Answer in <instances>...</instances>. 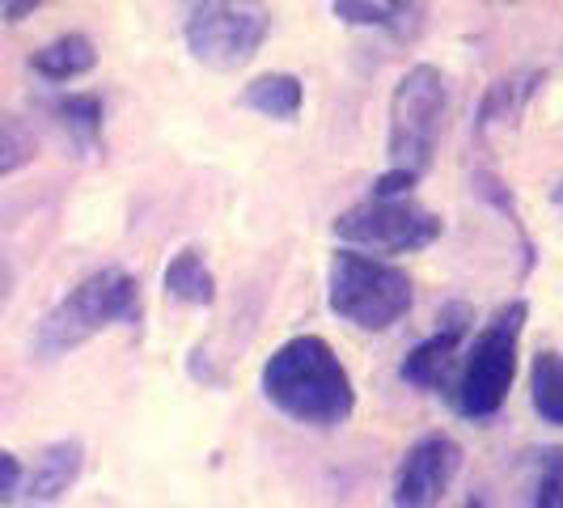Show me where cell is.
<instances>
[{"label":"cell","mask_w":563,"mask_h":508,"mask_svg":"<svg viewBox=\"0 0 563 508\" xmlns=\"http://www.w3.org/2000/svg\"><path fill=\"white\" fill-rule=\"evenodd\" d=\"M4 292H9V267L0 263V301H4Z\"/></svg>","instance_id":"603a6c76"},{"label":"cell","mask_w":563,"mask_h":508,"mask_svg":"<svg viewBox=\"0 0 563 508\" xmlns=\"http://www.w3.org/2000/svg\"><path fill=\"white\" fill-rule=\"evenodd\" d=\"M34 153H38L34 128L22 123V119H13V114H0V178H9L22 166H30Z\"/></svg>","instance_id":"e0dca14e"},{"label":"cell","mask_w":563,"mask_h":508,"mask_svg":"<svg viewBox=\"0 0 563 508\" xmlns=\"http://www.w3.org/2000/svg\"><path fill=\"white\" fill-rule=\"evenodd\" d=\"M530 508H563V450L542 453V466H538V487H534V505Z\"/></svg>","instance_id":"d6986e66"},{"label":"cell","mask_w":563,"mask_h":508,"mask_svg":"<svg viewBox=\"0 0 563 508\" xmlns=\"http://www.w3.org/2000/svg\"><path fill=\"white\" fill-rule=\"evenodd\" d=\"M306 102V89L292 73H258L246 89H242V107L267 114V119H292Z\"/></svg>","instance_id":"5bb4252c"},{"label":"cell","mask_w":563,"mask_h":508,"mask_svg":"<svg viewBox=\"0 0 563 508\" xmlns=\"http://www.w3.org/2000/svg\"><path fill=\"white\" fill-rule=\"evenodd\" d=\"M272 34V13L254 9V4H221V0H203L187 9L183 38L187 52L217 73H233L242 64H251L254 52L267 43Z\"/></svg>","instance_id":"8992f818"},{"label":"cell","mask_w":563,"mask_h":508,"mask_svg":"<svg viewBox=\"0 0 563 508\" xmlns=\"http://www.w3.org/2000/svg\"><path fill=\"white\" fill-rule=\"evenodd\" d=\"M466 331H471V310L466 306H445L441 310V327L407 352L402 382H411L420 390H441L453 377V365H457V352H462Z\"/></svg>","instance_id":"9c48e42d"},{"label":"cell","mask_w":563,"mask_h":508,"mask_svg":"<svg viewBox=\"0 0 563 508\" xmlns=\"http://www.w3.org/2000/svg\"><path fill=\"white\" fill-rule=\"evenodd\" d=\"M335 238L347 251L365 254H411L441 238V217L411 199H365L339 212Z\"/></svg>","instance_id":"52a82bcc"},{"label":"cell","mask_w":563,"mask_h":508,"mask_svg":"<svg viewBox=\"0 0 563 508\" xmlns=\"http://www.w3.org/2000/svg\"><path fill=\"white\" fill-rule=\"evenodd\" d=\"M466 508H483V500H466Z\"/></svg>","instance_id":"cb8c5ba5"},{"label":"cell","mask_w":563,"mask_h":508,"mask_svg":"<svg viewBox=\"0 0 563 508\" xmlns=\"http://www.w3.org/2000/svg\"><path fill=\"white\" fill-rule=\"evenodd\" d=\"M530 398L534 411L547 423L563 428V356L560 352H538L530 365Z\"/></svg>","instance_id":"2e32d148"},{"label":"cell","mask_w":563,"mask_h":508,"mask_svg":"<svg viewBox=\"0 0 563 508\" xmlns=\"http://www.w3.org/2000/svg\"><path fill=\"white\" fill-rule=\"evenodd\" d=\"M538 81H542V68H517V73H508V77L487 85V93H483V102H479L483 136L512 128V123L526 114L530 98L538 93Z\"/></svg>","instance_id":"8fae6325"},{"label":"cell","mask_w":563,"mask_h":508,"mask_svg":"<svg viewBox=\"0 0 563 508\" xmlns=\"http://www.w3.org/2000/svg\"><path fill=\"white\" fill-rule=\"evenodd\" d=\"M263 398L297 423L335 428L356 411V390L335 347L318 335H297L272 352L263 368Z\"/></svg>","instance_id":"6da1fadb"},{"label":"cell","mask_w":563,"mask_h":508,"mask_svg":"<svg viewBox=\"0 0 563 508\" xmlns=\"http://www.w3.org/2000/svg\"><path fill=\"white\" fill-rule=\"evenodd\" d=\"M526 318H530L526 301H508L505 310L483 327V335L471 343L466 368H462V377L453 386L457 390L453 407L466 420H492L508 402V390L517 382V339H521Z\"/></svg>","instance_id":"5b68a950"},{"label":"cell","mask_w":563,"mask_h":508,"mask_svg":"<svg viewBox=\"0 0 563 508\" xmlns=\"http://www.w3.org/2000/svg\"><path fill=\"white\" fill-rule=\"evenodd\" d=\"M18 487H22V462L9 450H0V505H13Z\"/></svg>","instance_id":"44dd1931"},{"label":"cell","mask_w":563,"mask_h":508,"mask_svg":"<svg viewBox=\"0 0 563 508\" xmlns=\"http://www.w3.org/2000/svg\"><path fill=\"white\" fill-rule=\"evenodd\" d=\"M445 107H450V85L437 64H416L402 73L390 98V169L420 178L432 166L445 132Z\"/></svg>","instance_id":"277c9868"},{"label":"cell","mask_w":563,"mask_h":508,"mask_svg":"<svg viewBox=\"0 0 563 508\" xmlns=\"http://www.w3.org/2000/svg\"><path fill=\"white\" fill-rule=\"evenodd\" d=\"M162 284H166L169 297L183 301V306H212V301H217V276L208 272L203 254L191 251V246L169 258Z\"/></svg>","instance_id":"4fadbf2b"},{"label":"cell","mask_w":563,"mask_h":508,"mask_svg":"<svg viewBox=\"0 0 563 508\" xmlns=\"http://www.w3.org/2000/svg\"><path fill=\"white\" fill-rule=\"evenodd\" d=\"M34 9H38L34 0H26V4H4V18H9V22H22V18L34 13Z\"/></svg>","instance_id":"7402d4cb"},{"label":"cell","mask_w":563,"mask_h":508,"mask_svg":"<svg viewBox=\"0 0 563 508\" xmlns=\"http://www.w3.org/2000/svg\"><path fill=\"white\" fill-rule=\"evenodd\" d=\"M327 297H331V310L343 322H352L361 331H390L411 310L416 284L395 263L343 246V251L331 254Z\"/></svg>","instance_id":"3957f363"},{"label":"cell","mask_w":563,"mask_h":508,"mask_svg":"<svg viewBox=\"0 0 563 508\" xmlns=\"http://www.w3.org/2000/svg\"><path fill=\"white\" fill-rule=\"evenodd\" d=\"M462 471V445L445 437V432H432L416 441L407 457L398 462L395 475V505L398 508H437L450 492L453 475Z\"/></svg>","instance_id":"ba28073f"},{"label":"cell","mask_w":563,"mask_h":508,"mask_svg":"<svg viewBox=\"0 0 563 508\" xmlns=\"http://www.w3.org/2000/svg\"><path fill=\"white\" fill-rule=\"evenodd\" d=\"M81 462H85V450L77 445V441H59V445H52V450H43L38 466H34L26 479H22V487H18L13 505L34 508V505H52V500H59V496L77 483Z\"/></svg>","instance_id":"30bf717a"},{"label":"cell","mask_w":563,"mask_h":508,"mask_svg":"<svg viewBox=\"0 0 563 508\" xmlns=\"http://www.w3.org/2000/svg\"><path fill=\"white\" fill-rule=\"evenodd\" d=\"M331 13L343 18L347 26H386V30H411L420 26V4H390V0H335Z\"/></svg>","instance_id":"9a60e30c"},{"label":"cell","mask_w":563,"mask_h":508,"mask_svg":"<svg viewBox=\"0 0 563 508\" xmlns=\"http://www.w3.org/2000/svg\"><path fill=\"white\" fill-rule=\"evenodd\" d=\"M59 119L64 128L77 136L81 144H98V132H102V102L93 93H73V98H59Z\"/></svg>","instance_id":"ac0fdd59"},{"label":"cell","mask_w":563,"mask_h":508,"mask_svg":"<svg viewBox=\"0 0 563 508\" xmlns=\"http://www.w3.org/2000/svg\"><path fill=\"white\" fill-rule=\"evenodd\" d=\"M136 310H141L136 276L123 272V267H102V272H93V276L81 280L77 288H68V297L38 322L34 352H38L43 361H56L64 352L81 347L85 339H93L98 331L136 318Z\"/></svg>","instance_id":"7a4b0ae2"},{"label":"cell","mask_w":563,"mask_h":508,"mask_svg":"<svg viewBox=\"0 0 563 508\" xmlns=\"http://www.w3.org/2000/svg\"><path fill=\"white\" fill-rule=\"evenodd\" d=\"M98 64V47L85 38V34H64L56 43L38 47L30 56V68L47 81H73V77H85L89 68Z\"/></svg>","instance_id":"7c38bea8"},{"label":"cell","mask_w":563,"mask_h":508,"mask_svg":"<svg viewBox=\"0 0 563 508\" xmlns=\"http://www.w3.org/2000/svg\"><path fill=\"white\" fill-rule=\"evenodd\" d=\"M420 178H411V174H402V169H386L377 183H373V199H407V191L416 187Z\"/></svg>","instance_id":"ffe728a7"}]
</instances>
